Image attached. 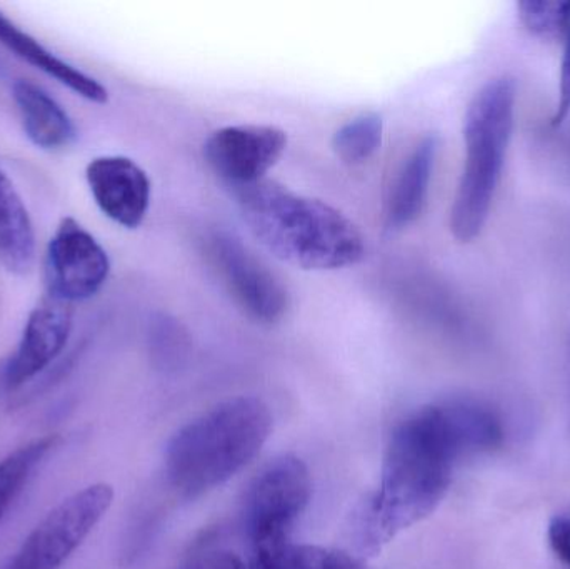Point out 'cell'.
Here are the masks:
<instances>
[{
  "label": "cell",
  "instance_id": "obj_22",
  "mask_svg": "<svg viewBox=\"0 0 570 569\" xmlns=\"http://www.w3.org/2000/svg\"><path fill=\"white\" fill-rule=\"evenodd\" d=\"M180 569H249V567L234 553L207 550L190 557Z\"/></svg>",
  "mask_w": 570,
  "mask_h": 569
},
{
  "label": "cell",
  "instance_id": "obj_1",
  "mask_svg": "<svg viewBox=\"0 0 570 569\" xmlns=\"http://www.w3.org/2000/svg\"><path fill=\"white\" fill-rule=\"evenodd\" d=\"M461 457L442 404L405 418L389 441L377 490L355 513L358 551L379 553L399 533L434 513L448 494L452 468Z\"/></svg>",
  "mask_w": 570,
  "mask_h": 569
},
{
  "label": "cell",
  "instance_id": "obj_16",
  "mask_svg": "<svg viewBox=\"0 0 570 569\" xmlns=\"http://www.w3.org/2000/svg\"><path fill=\"white\" fill-rule=\"evenodd\" d=\"M442 408L462 454L498 450L504 441L501 418L491 408L469 400L449 401Z\"/></svg>",
  "mask_w": 570,
  "mask_h": 569
},
{
  "label": "cell",
  "instance_id": "obj_5",
  "mask_svg": "<svg viewBox=\"0 0 570 569\" xmlns=\"http://www.w3.org/2000/svg\"><path fill=\"white\" fill-rule=\"evenodd\" d=\"M110 484L77 491L53 508L23 541L3 569H60L79 550L112 507Z\"/></svg>",
  "mask_w": 570,
  "mask_h": 569
},
{
  "label": "cell",
  "instance_id": "obj_23",
  "mask_svg": "<svg viewBox=\"0 0 570 569\" xmlns=\"http://www.w3.org/2000/svg\"><path fill=\"white\" fill-rule=\"evenodd\" d=\"M570 112V26L564 37V57H562L561 86H559V100L556 106L551 124L561 126Z\"/></svg>",
  "mask_w": 570,
  "mask_h": 569
},
{
  "label": "cell",
  "instance_id": "obj_10",
  "mask_svg": "<svg viewBox=\"0 0 570 569\" xmlns=\"http://www.w3.org/2000/svg\"><path fill=\"white\" fill-rule=\"evenodd\" d=\"M72 333L70 304L56 297H46L30 311L16 353L3 373L9 390H19L39 376L62 353Z\"/></svg>",
  "mask_w": 570,
  "mask_h": 569
},
{
  "label": "cell",
  "instance_id": "obj_4",
  "mask_svg": "<svg viewBox=\"0 0 570 569\" xmlns=\"http://www.w3.org/2000/svg\"><path fill=\"white\" fill-rule=\"evenodd\" d=\"M515 100L514 80L499 77L469 104L464 169L451 209V233L459 243H472L488 223L514 129Z\"/></svg>",
  "mask_w": 570,
  "mask_h": 569
},
{
  "label": "cell",
  "instance_id": "obj_15",
  "mask_svg": "<svg viewBox=\"0 0 570 569\" xmlns=\"http://www.w3.org/2000/svg\"><path fill=\"white\" fill-rule=\"evenodd\" d=\"M36 261L32 219L9 177L0 170V264L9 273L27 274Z\"/></svg>",
  "mask_w": 570,
  "mask_h": 569
},
{
  "label": "cell",
  "instance_id": "obj_14",
  "mask_svg": "<svg viewBox=\"0 0 570 569\" xmlns=\"http://www.w3.org/2000/svg\"><path fill=\"white\" fill-rule=\"evenodd\" d=\"M12 96L19 107L26 136L33 146L59 150L76 139V126L69 114L42 87L29 80H17Z\"/></svg>",
  "mask_w": 570,
  "mask_h": 569
},
{
  "label": "cell",
  "instance_id": "obj_13",
  "mask_svg": "<svg viewBox=\"0 0 570 569\" xmlns=\"http://www.w3.org/2000/svg\"><path fill=\"white\" fill-rule=\"evenodd\" d=\"M0 43L10 52L16 53L19 59L26 60L30 66L42 70L43 73L52 77L57 82L62 84L63 87L72 90L82 99L94 104H106L109 100V92L99 80L77 69L72 63L53 56L39 40L23 32L2 12H0Z\"/></svg>",
  "mask_w": 570,
  "mask_h": 569
},
{
  "label": "cell",
  "instance_id": "obj_17",
  "mask_svg": "<svg viewBox=\"0 0 570 569\" xmlns=\"http://www.w3.org/2000/svg\"><path fill=\"white\" fill-rule=\"evenodd\" d=\"M249 569H367L357 558L331 548L292 540L253 551Z\"/></svg>",
  "mask_w": 570,
  "mask_h": 569
},
{
  "label": "cell",
  "instance_id": "obj_7",
  "mask_svg": "<svg viewBox=\"0 0 570 569\" xmlns=\"http://www.w3.org/2000/svg\"><path fill=\"white\" fill-rule=\"evenodd\" d=\"M206 253L234 300L254 321L276 324L283 320L288 310L287 290L239 239L220 230L213 233L206 239Z\"/></svg>",
  "mask_w": 570,
  "mask_h": 569
},
{
  "label": "cell",
  "instance_id": "obj_18",
  "mask_svg": "<svg viewBox=\"0 0 570 569\" xmlns=\"http://www.w3.org/2000/svg\"><path fill=\"white\" fill-rule=\"evenodd\" d=\"M59 443V434L36 438L0 461V523L29 483L33 471Z\"/></svg>",
  "mask_w": 570,
  "mask_h": 569
},
{
  "label": "cell",
  "instance_id": "obj_24",
  "mask_svg": "<svg viewBox=\"0 0 570 569\" xmlns=\"http://www.w3.org/2000/svg\"><path fill=\"white\" fill-rule=\"evenodd\" d=\"M549 543L562 563L570 568V517L561 514L549 523Z\"/></svg>",
  "mask_w": 570,
  "mask_h": 569
},
{
  "label": "cell",
  "instance_id": "obj_3",
  "mask_svg": "<svg viewBox=\"0 0 570 569\" xmlns=\"http://www.w3.org/2000/svg\"><path fill=\"white\" fill-rule=\"evenodd\" d=\"M273 414L259 398L237 396L180 428L166 450V477L186 498H197L236 477L267 443Z\"/></svg>",
  "mask_w": 570,
  "mask_h": 569
},
{
  "label": "cell",
  "instance_id": "obj_21",
  "mask_svg": "<svg viewBox=\"0 0 570 569\" xmlns=\"http://www.w3.org/2000/svg\"><path fill=\"white\" fill-rule=\"evenodd\" d=\"M153 351L159 367L166 371H177L189 356V336L176 320L163 317L154 326Z\"/></svg>",
  "mask_w": 570,
  "mask_h": 569
},
{
  "label": "cell",
  "instance_id": "obj_19",
  "mask_svg": "<svg viewBox=\"0 0 570 569\" xmlns=\"http://www.w3.org/2000/svg\"><path fill=\"white\" fill-rule=\"evenodd\" d=\"M384 122L375 112L362 114L355 119L348 120L332 137V149L337 154L342 163H365L371 159L382 144Z\"/></svg>",
  "mask_w": 570,
  "mask_h": 569
},
{
  "label": "cell",
  "instance_id": "obj_8",
  "mask_svg": "<svg viewBox=\"0 0 570 569\" xmlns=\"http://www.w3.org/2000/svg\"><path fill=\"white\" fill-rule=\"evenodd\" d=\"M49 296L63 303L96 296L110 273V261L99 241L73 217H63L47 246Z\"/></svg>",
  "mask_w": 570,
  "mask_h": 569
},
{
  "label": "cell",
  "instance_id": "obj_9",
  "mask_svg": "<svg viewBox=\"0 0 570 569\" xmlns=\"http://www.w3.org/2000/svg\"><path fill=\"white\" fill-rule=\"evenodd\" d=\"M287 147V134L276 126H229L216 130L204 146L214 173L236 190L267 179Z\"/></svg>",
  "mask_w": 570,
  "mask_h": 569
},
{
  "label": "cell",
  "instance_id": "obj_6",
  "mask_svg": "<svg viewBox=\"0 0 570 569\" xmlns=\"http://www.w3.org/2000/svg\"><path fill=\"white\" fill-rule=\"evenodd\" d=\"M311 493V474L304 461L287 454L267 464L254 480L244 510V527L253 551L291 540Z\"/></svg>",
  "mask_w": 570,
  "mask_h": 569
},
{
  "label": "cell",
  "instance_id": "obj_11",
  "mask_svg": "<svg viewBox=\"0 0 570 569\" xmlns=\"http://www.w3.org/2000/svg\"><path fill=\"white\" fill-rule=\"evenodd\" d=\"M86 179L97 207L114 223L136 229L146 219L150 180L129 157L102 156L90 160Z\"/></svg>",
  "mask_w": 570,
  "mask_h": 569
},
{
  "label": "cell",
  "instance_id": "obj_12",
  "mask_svg": "<svg viewBox=\"0 0 570 569\" xmlns=\"http://www.w3.org/2000/svg\"><path fill=\"white\" fill-rule=\"evenodd\" d=\"M438 149V137H424L402 164L385 209L389 229H404L421 216L428 203Z\"/></svg>",
  "mask_w": 570,
  "mask_h": 569
},
{
  "label": "cell",
  "instance_id": "obj_2",
  "mask_svg": "<svg viewBox=\"0 0 570 569\" xmlns=\"http://www.w3.org/2000/svg\"><path fill=\"white\" fill-rule=\"evenodd\" d=\"M240 217L257 241L284 263L308 271L354 266L364 236L341 210L264 179L236 190Z\"/></svg>",
  "mask_w": 570,
  "mask_h": 569
},
{
  "label": "cell",
  "instance_id": "obj_20",
  "mask_svg": "<svg viewBox=\"0 0 570 569\" xmlns=\"http://www.w3.org/2000/svg\"><path fill=\"white\" fill-rule=\"evenodd\" d=\"M519 17L529 32L546 40L564 39L570 26V0H524Z\"/></svg>",
  "mask_w": 570,
  "mask_h": 569
}]
</instances>
